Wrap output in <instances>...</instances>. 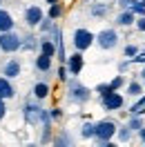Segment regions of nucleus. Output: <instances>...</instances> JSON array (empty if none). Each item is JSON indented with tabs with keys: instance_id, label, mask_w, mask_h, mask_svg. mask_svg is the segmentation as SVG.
Returning <instances> with one entry per match:
<instances>
[{
	"instance_id": "11",
	"label": "nucleus",
	"mask_w": 145,
	"mask_h": 147,
	"mask_svg": "<svg viewBox=\"0 0 145 147\" xmlns=\"http://www.w3.org/2000/svg\"><path fill=\"white\" fill-rule=\"evenodd\" d=\"M16 96V89H14V85L7 76H0V98H5V100H9Z\"/></svg>"
},
{
	"instance_id": "4",
	"label": "nucleus",
	"mask_w": 145,
	"mask_h": 147,
	"mask_svg": "<svg viewBox=\"0 0 145 147\" xmlns=\"http://www.w3.org/2000/svg\"><path fill=\"white\" fill-rule=\"evenodd\" d=\"M118 40H121V36H118L116 29H100L98 34L94 36V42H96L100 49H105V51L118 47Z\"/></svg>"
},
{
	"instance_id": "35",
	"label": "nucleus",
	"mask_w": 145,
	"mask_h": 147,
	"mask_svg": "<svg viewBox=\"0 0 145 147\" xmlns=\"http://www.w3.org/2000/svg\"><path fill=\"white\" fill-rule=\"evenodd\" d=\"M127 67H129V58H127V60H123V63L118 65V71L123 74V71H125V69H127Z\"/></svg>"
},
{
	"instance_id": "39",
	"label": "nucleus",
	"mask_w": 145,
	"mask_h": 147,
	"mask_svg": "<svg viewBox=\"0 0 145 147\" xmlns=\"http://www.w3.org/2000/svg\"><path fill=\"white\" fill-rule=\"evenodd\" d=\"M54 2H58V0H47V5H54Z\"/></svg>"
},
{
	"instance_id": "6",
	"label": "nucleus",
	"mask_w": 145,
	"mask_h": 147,
	"mask_svg": "<svg viewBox=\"0 0 145 147\" xmlns=\"http://www.w3.org/2000/svg\"><path fill=\"white\" fill-rule=\"evenodd\" d=\"M40 116H43V107H40V100H25L22 105V118L27 120L29 125H40Z\"/></svg>"
},
{
	"instance_id": "1",
	"label": "nucleus",
	"mask_w": 145,
	"mask_h": 147,
	"mask_svg": "<svg viewBox=\"0 0 145 147\" xmlns=\"http://www.w3.org/2000/svg\"><path fill=\"white\" fill-rule=\"evenodd\" d=\"M116 136V123L114 120H98L94 131V143L100 147H112V138Z\"/></svg>"
},
{
	"instance_id": "12",
	"label": "nucleus",
	"mask_w": 145,
	"mask_h": 147,
	"mask_svg": "<svg viewBox=\"0 0 145 147\" xmlns=\"http://www.w3.org/2000/svg\"><path fill=\"white\" fill-rule=\"evenodd\" d=\"M134 22H136V13H134V11H129V9H123L116 16V25H118V27H132Z\"/></svg>"
},
{
	"instance_id": "17",
	"label": "nucleus",
	"mask_w": 145,
	"mask_h": 147,
	"mask_svg": "<svg viewBox=\"0 0 145 147\" xmlns=\"http://www.w3.org/2000/svg\"><path fill=\"white\" fill-rule=\"evenodd\" d=\"M89 13L94 16V18H105L109 13V5L107 2H94L89 7Z\"/></svg>"
},
{
	"instance_id": "2",
	"label": "nucleus",
	"mask_w": 145,
	"mask_h": 147,
	"mask_svg": "<svg viewBox=\"0 0 145 147\" xmlns=\"http://www.w3.org/2000/svg\"><path fill=\"white\" fill-rule=\"evenodd\" d=\"M65 83H67V98H69L72 102L83 105V102H87L91 98V89H89V87H85L76 76H74V78H67Z\"/></svg>"
},
{
	"instance_id": "15",
	"label": "nucleus",
	"mask_w": 145,
	"mask_h": 147,
	"mask_svg": "<svg viewBox=\"0 0 145 147\" xmlns=\"http://www.w3.org/2000/svg\"><path fill=\"white\" fill-rule=\"evenodd\" d=\"M36 69L40 74H49L51 71V56H47V54H38L36 56Z\"/></svg>"
},
{
	"instance_id": "3",
	"label": "nucleus",
	"mask_w": 145,
	"mask_h": 147,
	"mask_svg": "<svg viewBox=\"0 0 145 147\" xmlns=\"http://www.w3.org/2000/svg\"><path fill=\"white\" fill-rule=\"evenodd\" d=\"M22 45V36H18L14 29L11 31H0V51L2 54H14Z\"/></svg>"
},
{
	"instance_id": "7",
	"label": "nucleus",
	"mask_w": 145,
	"mask_h": 147,
	"mask_svg": "<svg viewBox=\"0 0 145 147\" xmlns=\"http://www.w3.org/2000/svg\"><path fill=\"white\" fill-rule=\"evenodd\" d=\"M22 18H25V25H27L29 29L38 27L40 20L45 18V11L40 9L38 5H29V7H25V11H22Z\"/></svg>"
},
{
	"instance_id": "21",
	"label": "nucleus",
	"mask_w": 145,
	"mask_h": 147,
	"mask_svg": "<svg viewBox=\"0 0 145 147\" xmlns=\"http://www.w3.org/2000/svg\"><path fill=\"white\" fill-rule=\"evenodd\" d=\"M94 131H96V123H83V127H81L83 138H94Z\"/></svg>"
},
{
	"instance_id": "18",
	"label": "nucleus",
	"mask_w": 145,
	"mask_h": 147,
	"mask_svg": "<svg viewBox=\"0 0 145 147\" xmlns=\"http://www.w3.org/2000/svg\"><path fill=\"white\" fill-rule=\"evenodd\" d=\"M38 42H40V40H38L36 36H31V34H29V36H22V45H20V49H25V51H36Z\"/></svg>"
},
{
	"instance_id": "25",
	"label": "nucleus",
	"mask_w": 145,
	"mask_h": 147,
	"mask_svg": "<svg viewBox=\"0 0 145 147\" xmlns=\"http://www.w3.org/2000/svg\"><path fill=\"white\" fill-rule=\"evenodd\" d=\"M47 16H49V18H60V16H63V5H60V2H54V5H49V13H47Z\"/></svg>"
},
{
	"instance_id": "28",
	"label": "nucleus",
	"mask_w": 145,
	"mask_h": 147,
	"mask_svg": "<svg viewBox=\"0 0 145 147\" xmlns=\"http://www.w3.org/2000/svg\"><path fill=\"white\" fill-rule=\"evenodd\" d=\"M143 107H145V94H141V96H138V100L129 107V114H132V116H134V114H141V109H143Z\"/></svg>"
},
{
	"instance_id": "34",
	"label": "nucleus",
	"mask_w": 145,
	"mask_h": 147,
	"mask_svg": "<svg viewBox=\"0 0 145 147\" xmlns=\"http://www.w3.org/2000/svg\"><path fill=\"white\" fill-rule=\"evenodd\" d=\"M7 116V102H5V98H0V120Z\"/></svg>"
},
{
	"instance_id": "26",
	"label": "nucleus",
	"mask_w": 145,
	"mask_h": 147,
	"mask_svg": "<svg viewBox=\"0 0 145 147\" xmlns=\"http://www.w3.org/2000/svg\"><path fill=\"white\" fill-rule=\"evenodd\" d=\"M125 85H127L125 76H121V74H118V76H114V78H112V83H109V87H112L114 92H118V89H121V87H125Z\"/></svg>"
},
{
	"instance_id": "36",
	"label": "nucleus",
	"mask_w": 145,
	"mask_h": 147,
	"mask_svg": "<svg viewBox=\"0 0 145 147\" xmlns=\"http://www.w3.org/2000/svg\"><path fill=\"white\" fill-rule=\"evenodd\" d=\"M136 134H138V138H141V140H143V143H145V125H143V127H141V129H138Z\"/></svg>"
},
{
	"instance_id": "41",
	"label": "nucleus",
	"mask_w": 145,
	"mask_h": 147,
	"mask_svg": "<svg viewBox=\"0 0 145 147\" xmlns=\"http://www.w3.org/2000/svg\"><path fill=\"white\" fill-rule=\"evenodd\" d=\"M0 7H2V0H0Z\"/></svg>"
},
{
	"instance_id": "30",
	"label": "nucleus",
	"mask_w": 145,
	"mask_h": 147,
	"mask_svg": "<svg viewBox=\"0 0 145 147\" xmlns=\"http://www.w3.org/2000/svg\"><path fill=\"white\" fill-rule=\"evenodd\" d=\"M109 92H114V89L109 87V83H103V85H98V87H96V94H100V98H103V96H107Z\"/></svg>"
},
{
	"instance_id": "27",
	"label": "nucleus",
	"mask_w": 145,
	"mask_h": 147,
	"mask_svg": "<svg viewBox=\"0 0 145 147\" xmlns=\"http://www.w3.org/2000/svg\"><path fill=\"white\" fill-rule=\"evenodd\" d=\"M40 143H51V123H45L43 125V134H40Z\"/></svg>"
},
{
	"instance_id": "13",
	"label": "nucleus",
	"mask_w": 145,
	"mask_h": 147,
	"mask_svg": "<svg viewBox=\"0 0 145 147\" xmlns=\"http://www.w3.org/2000/svg\"><path fill=\"white\" fill-rule=\"evenodd\" d=\"M38 49H40V54H47V56L54 58V56H56V42H54V38L43 36V38H40V42H38Z\"/></svg>"
},
{
	"instance_id": "37",
	"label": "nucleus",
	"mask_w": 145,
	"mask_h": 147,
	"mask_svg": "<svg viewBox=\"0 0 145 147\" xmlns=\"http://www.w3.org/2000/svg\"><path fill=\"white\" fill-rule=\"evenodd\" d=\"M129 2H132V0H118V5H121L123 9H127V7H129Z\"/></svg>"
},
{
	"instance_id": "20",
	"label": "nucleus",
	"mask_w": 145,
	"mask_h": 147,
	"mask_svg": "<svg viewBox=\"0 0 145 147\" xmlns=\"http://www.w3.org/2000/svg\"><path fill=\"white\" fill-rule=\"evenodd\" d=\"M51 143H54L56 147H63V145H72V136H69V134H67V131H60V134H58V136L56 138H51Z\"/></svg>"
},
{
	"instance_id": "14",
	"label": "nucleus",
	"mask_w": 145,
	"mask_h": 147,
	"mask_svg": "<svg viewBox=\"0 0 145 147\" xmlns=\"http://www.w3.org/2000/svg\"><path fill=\"white\" fill-rule=\"evenodd\" d=\"M31 94H34L36 100H45L47 96H49V83H47V80H38V83L34 85Z\"/></svg>"
},
{
	"instance_id": "33",
	"label": "nucleus",
	"mask_w": 145,
	"mask_h": 147,
	"mask_svg": "<svg viewBox=\"0 0 145 147\" xmlns=\"http://www.w3.org/2000/svg\"><path fill=\"white\" fill-rule=\"evenodd\" d=\"M134 25H136V29H138V31H145V16H138Z\"/></svg>"
},
{
	"instance_id": "29",
	"label": "nucleus",
	"mask_w": 145,
	"mask_h": 147,
	"mask_svg": "<svg viewBox=\"0 0 145 147\" xmlns=\"http://www.w3.org/2000/svg\"><path fill=\"white\" fill-rule=\"evenodd\" d=\"M67 74H69V69H67V65L65 63H60V67H58V80H67V78H69V76H67Z\"/></svg>"
},
{
	"instance_id": "16",
	"label": "nucleus",
	"mask_w": 145,
	"mask_h": 147,
	"mask_svg": "<svg viewBox=\"0 0 145 147\" xmlns=\"http://www.w3.org/2000/svg\"><path fill=\"white\" fill-rule=\"evenodd\" d=\"M14 25H16V22H14V16H11L7 9L0 7V31H11Z\"/></svg>"
},
{
	"instance_id": "42",
	"label": "nucleus",
	"mask_w": 145,
	"mask_h": 147,
	"mask_svg": "<svg viewBox=\"0 0 145 147\" xmlns=\"http://www.w3.org/2000/svg\"><path fill=\"white\" fill-rule=\"evenodd\" d=\"M143 145H145V143H143Z\"/></svg>"
},
{
	"instance_id": "8",
	"label": "nucleus",
	"mask_w": 145,
	"mask_h": 147,
	"mask_svg": "<svg viewBox=\"0 0 145 147\" xmlns=\"http://www.w3.org/2000/svg\"><path fill=\"white\" fill-rule=\"evenodd\" d=\"M100 105H103L105 111H118L121 107H123V96H121L118 92H109L107 96L100 98Z\"/></svg>"
},
{
	"instance_id": "5",
	"label": "nucleus",
	"mask_w": 145,
	"mask_h": 147,
	"mask_svg": "<svg viewBox=\"0 0 145 147\" xmlns=\"http://www.w3.org/2000/svg\"><path fill=\"white\" fill-rule=\"evenodd\" d=\"M72 42H74V49H76V51H87V49L94 45V34L85 27H78V29H74Z\"/></svg>"
},
{
	"instance_id": "31",
	"label": "nucleus",
	"mask_w": 145,
	"mask_h": 147,
	"mask_svg": "<svg viewBox=\"0 0 145 147\" xmlns=\"http://www.w3.org/2000/svg\"><path fill=\"white\" fill-rule=\"evenodd\" d=\"M123 54H125V58H134V56L138 54V45H127Z\"/></svg>"
},
{
	"instance_id": "19",
	"label": "nucleus",
	"mask_w": 145,
	"mask_h": 147,
	"mask_svg": "<svg viewBox=\"0 0 145 147\" xmlns=\"http://www.w3.org/2000/svg\"><path fill=\"white\" fill-rule=\"evenodd\" d=\"M132 129H129V125H121V127H116V136H118V140L121 143H129L132 140Z\"/></svg>"
},
{
	"instance_id": "10",
	"label": "nucleus",
	"mask_w": 145,
	"mask_h": 147,
	"mask_svg": "<svg viewBox=\"0 0 145 147\" xmlns=\"http://www.w3.org/2000/svg\"><path fill=\"white\" fill-rule=\"evenodd\" d=\"M2 76H7L9 80L18 78V76H20V60H18V58H9L7 63L2 65Z\"/></svg>"
},
{
	"instance_id": "22",
	"label": "nucleus",
	"mask_w": 145,
	"mask_h": 147,
	"mask_svg": "<svg viewBox=\"0 0 145 147\" xmlns=\"http://www.w3.org/2000/svg\"><path fill=\"white\" fill-rule=\"evenodd\" d=\"M38 29H40V34H51V29H54V18H43L40 20V25H38Z\"/></svg>"
},
{
	"instance_id": "24",
	"label": "nucleus",
	"mask_w": 145,
	"mask_h": 147,
	"mask_svg": "<svg viewBox=\"0 0 145 147\" xmlns=\"http://www.w3.org/2000/svg\"><path fill=\"white\" fill-rule=\"evenodd\" d=\"M127 94H129V96H141V94H143V85L141 83H136V80H132V83H127Z\"/></svg>"
},
{
	"instance_id": "40",
	"label": "nucleus",
	"mask_w": 145,
	"mask_h": 147,
	"mask_svg": "<svg viewBox=\"0 0 145 147\" xmlns=\"http://www.w3.org/2000/svg\"><path fill=\"white\" fill-rule=\"evenodd\" d=\"M141 116H145V107H143V109H141Z\"/></svg>"
},
{
	"instance_id": "32",
	"label": "nucleus",
	"mask_w": 145,
	"mask_h": 147,
	"mask_svg": "<svg viewBox=\"0 0 145 147\" xmlns=\"http://www.w3.org/2000/svg\"><path fill=\"white\" fill-rule=\"evenodd\" d=\"M49 116H51V120H60L63 118V109H60V107H54V109H49Z\"/></svg>"
},
{
	"instance_id": "38",
	"label": "nucleus",
	"mask_w": 145,
	"mask_h": 147,
	"mask_svg": "<svg viewBox=\"0 0 145 147\" xmlns=\"http://www.w3.org/2000/svg\"><path fill=\"white\" fill-rule=\"evenodd\" d=\"M141 78H143V80H145V67H143V69H141Z\"/></svg>"
},
{
	"instance_id": "9",
	"label": "nucleus",
	"mask_w": 145,
	"mask_h": 147,
	"mask_svg": "<svg viewBox=\"0 0 145 147\" xmlns=\"http://www.w3.org/2000/svg\"><path fill=\"white\" fill-rule=\"evenodd\" d=\"M65 65H67V69H69L72 76H78V74L83 71V65H85V60H83V51H74L72 56H67Z\"/></svg>"
},
{
	"instance_id": "23",
	"label": "nucleus",
	"mask_w": 145,
	"mask_h": 147,
	"mask_svg": "<svg viewBox=\"0 0 145 147\" xmlns=\"http://www.w3.org/2000/svg\"><path fill=\"white\" fill-rule=\"evenodd\" d=\"M127 125H129V129H132V131H138V129L143 127L145 123H143V118H141V114H134L132 118L127 120Z\"/></svg>"
}]
</instances>
